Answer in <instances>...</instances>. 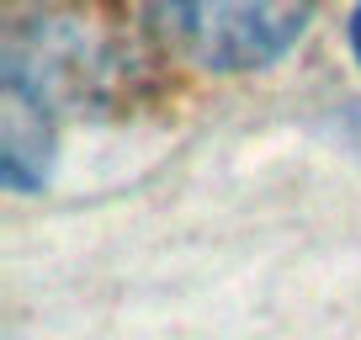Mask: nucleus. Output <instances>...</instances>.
<instances>
[{
	"instance_id": "3",
	"label": "nucleus",
	"mask_w": 361,
	"mask_h": 340,
	"mask_svg": "<svg viewBox=\"0 0 361 340\" xmlns=\"http://www.w3.org/2000/svg\"><path fill=\"white\" fill-rule=\"evenodd\" d=\"M350 54L361 64V0H356V11H350Z\"/></svg>"
},
{
	"instance_id": "2",
	"label": "nucleus",
	"mask_w": 361,
	"mask_h": 340,
	"mask_svg": "<svg viewBox=\"0 0 361 340\" xmlns=\"http://www.w3.org/2000/svg\"><path fill=\"white\" fill-rule=\"evenodd\" d=\"M54 170V107L37 91L6 80L0 91V181L11 192H32Z\"/></svg>"
},
{
	"instance_id": "1",
	"label": "nucleus",
	"mask_w": 361,
	"mask_h": 340,
	"mask_svg": "<svg viewBox=\"0 0 361 340\" xmlns=\"http://www.w3.org/2000/svg\"><path fill=\"white\" fill-rule=\"evenodd\" d=\"M176 54L213 75L266 69L303 37L314 0H149Z\"/></svg>"
}]
</instances>
